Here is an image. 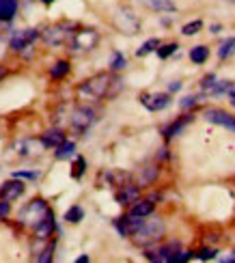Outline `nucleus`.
I'll use <instances>...</instances> for the list:
<instances>
[{"instance_id": "22", "label": "nucleus", "mask_w": 235, "mask_h": 263, "mask_svg": "<svg viewBox=\"0 0 235 263\" xmlns=\"http://www.w3.org/2000/svg\"><path fill=\"white\" fill-rule=\"evenodd\" d=\"M190 59H192V63H196V65L205 63L209 59V50L205 46H196V48L190 50Z\"/></svg>"}, {"instance_id": "24", "label": "nucleus", "mask_w": 235, "mask_h": 263, "mask_svg": "<svg viewBox=\"0 0 235 263\" xmlns=\"http://www.w3.org/2000/svg\"><path fill=\"white\" fill-rule=\"evenodd\" d=\"M74 151H76V145L69 140H65L61 147H57V158L59 160H65V158H71L74 156Z\"/></svg>"}, {"instance_id": "34", "label": "nucleus", "mask_w": 235, "mask_h": 263, "mask_svg": "<svg viewBox=\"0 0 235 263\" xmlns=\"http://www.w3.org/2000/svg\"><path fill=\"white\" fill-rule=\"evenodd\" d=\"M196 257H198V259H203V261H209V259H214V257H216V250H211V248H203Z\"/></svg>"}, {"instance_id": "6", "label": "nucleus", "mask_w": 235, "mask_h": 263, "mask_svg": "<svg viewBox=\"0 0 235 263\" xmlns=\"http://www.w3.org/2000/svg\"><path fill=\"white\" fill-rule=\"evenodd\" d=\"M69 24H59V26H50L43 30V41L48 46H61V43L69 41L74 37V30H69Z\"/></svg>"}, {"instance_id": "29", "label": "nucleus", "mask_w": 235, "mask_h": 263, "mask_svg": "<svg viewBox=\"0 0 235 263\" xmlns=\"http://www.w3.org/2000/svg\"><path fill=\"white\" fill-rule=\"evenodd\" d=\"M110 67H113V69H123V67H125V57H123L121 52H115V57H113V63H110Z\"/></svg>"}, {"instance_id": "10", "label": "nucleus", "mask_w": 235, "mask_h": 263, "mask_svg": "<svg viewBox=\"0 0 235 263\" xmlns=\"http://www.w3.org/2000/svg\"><path fill=\"white\" fill-rule=\"evenodd\" d=\"M140 104L147 108L151 112H158V110H164L166 106L171 104V95L166 93H153V95H140Z\"/></svg>"}, {"instance_id": "42", "label": "nucleus", "mask_w": 235, "mask_h": 263, "mask_svg": "<svg viewBox=\"0 0 235 263\" xmlns=\"http://www.w3.org/2000/svg\"><path fill=\"white\" fill-rule=\"evenodd\" d=\"M227 261H229V263H235V257H229Z\"/></svg>"}, {"instance_id": "15", "label": "nucleus", "mask_w": 235, "mask_h": 263, "mask_svg": "<svg viewBox=\"0 0 235 263\" xmlns=\"http://www.w3.org/2000/svg\"><path fill=\"white\" fill-rule=\"evenodd\" d=\"M52 231H54V212L48 210V214L43 216V220L35 227V235H37L39 239H46V237L52 235Z\"/></svg>"}, {"instance_id": "1", "label": "nucleus", "mask_w": 235, "mask_h": 263, "mask_svg": "<svg viewBox=\"0 0 235 263\" xmlns=\"http://www.w3.org/2000/svg\"><path fill=\"white\" fill-rule=\"evenodd\" d=\"M119 82L117 78H113L110 73H97L93 78H88L86 82L80 84V95L88 97V100H102L106 95H115L117 89H113V84Z\"/></svg>"}, {"instance_id": "14", "label": "nucleus", "mask_w": 235, "mask_h": 263, "mask_svg": "<svg viewBox=\"0 0 235 263\" xmlns=\"http://www.w3.org/2000/svg\"><path fill=\"white\" fill-rule=\"evenodd\" d=\"M233 84L229 80H216V76H207L203 80V91L209 93V95H218V93H225V91H231Z\"/></svg>"}, {"instance_id": "28", "label": "nucleus", "mask_w": 235, "mask_h": 263, "mask_svg": "<svg viewBox=\"0 0 235 263\" xmlns=\"http://www.w3.org/2000/svg\"><path fill=\"white\" fill-rule=\"evenodd\" d=\"M201 28H203V22H201V20H194V22H190V24H186V26L182 28V32H184L186 37H190V35H196Z\"/></svg>"}, {"instance_id": "36", "label": "nucleus", "mask_w": 235, "mask_h": 263, "mask_svg": "<svg viewBox=\"0 0 235 263\" xmlns=\"http://www.w3.org/2000/svg\"><path fill=\"white\" fill-rule=\"evenodd\" d=\"M188 259H192V253H179L177 259H175V263H184V261H188Z\"/></svg>"}, {"instance_id": "33", "label": "nucleus", "mask_w": 235, "mask_h": 263, "mask_svg": "<svg viewBox=\"0 0 235 263\" xmlns=\"http://www.w3.org/2000/svg\"><path fill=\"white\" fill-rule=\"evenodd\" d=\"M11 201H5V199H0V220L3 218H7L9 216V212H11V205H9Z\"/></svg>"}, {"instance_id": "31", "label": "nucleus", "mask_w": 235, "mask_h": 263, "mask_svg": "<svg viewBox=\"0 0 235 263\" xmlns=\"http://www.w3.org/2000/svg\"><path fill=\"white\" fill-rule=\"evenodd\" d=\"M52 253H54V244H50L46 250H43V253L37 257V261H39V263H50V261H52Z\"/></svg>"}, {"instance_id": "30", "label": "nucleus", "mask_w": 235, "mask_h": 263, "mask_svg": "<svg viewBox=\"0 0 235 263\" xmlns=\"http://www.w3.org/2000/svg\"><path fill=\"white\" fill-rule=\"evenodd\" d=\"M175 50H177V43H169V46H162V48H158V57H160V59H166V57H171Z\"/></svg>"}, {"instance_id": "9", "label": "nucleus", "mask_w": 235, "mask_h": 263, "mask_svg": "<svg viewBox=\"0 0 235 263\" xmlns=\"http://www.w3.org/2000/svg\"><path fill=\"white\" fill-rule=\"evenodd\" d=\"M203 117L209 123H216V125L229 127V129L235 132V117H231L227 110H220V108H207V110L203 112Z\"/></svg>"}, {"instance_id": "12", "label": "nucleus", "mask_w": 235, "mask_h": 263, "mask_svg": "<svg viewBox=\"0 0 235 263\" xmlns=\"http://www.w3.org/2000/svg\"><path fill=\"white\" fill-rule=\"evenodd\" d=\"M22 194H24V183L20 181V177H13L11 181L3 183V188H0V199L5 201H15Z\"/></svg>"}, {"instance_id": "21", "label": "nucleus", "mask_w": 235, "mask_h": 263, "mask_svg": "<svg viewBox=\"0 0 235 263\" xmlns=\"http://www.w3.org/2000/svg\"><path fill=\"white\" fill-rule=\"evenodd\" d=\"M188 121H190V117H182V119H177V121H173L169 127L164 129V136H166V138H173V136H177L179 132H182V129L186 127V123H188Z\"/></svg>"}, {"instance_id": "16", "label": "nucleus", "mask_w": 235, "mask_h": 263, "mask_svg": "<svg viewBox=\"0 0 235 263\" xmlns=\"http://www.w3.org/2000/svg\"><path fill=\"white\" fill-rule=\"evenodd\" d=\"M138 188L136 185H123V190L117 192V203L119 205H130V203H136L138 201Z\"/></svg>"}, {"instance_id": "5", "label": "nucleus", "mask_w": 235, "mask_h": 263, "mask_svg": "<svg viewBox=\"0 0 235 263\" xmlns=\"http://www.w3.org/2000/svg\"><path fill=\"white\" fill-rule=\"evenodd\" d=\"M115 24L121 32H125V35H136L140 30V22L136 17V13H132L130 9H121L119 13L115 15Z\"/></svg>"}, {"instance_id": "17", "label": "nucleus", "mask_w": 235, "mask_h": 263, "mask_svg": "<svg viewBox=\"0 0 235 263\" xmlns=\"http://www.w3.org/2000/svg\"><path fill=\"white\" fill-rule=\"evenodd\" d=\"M41 140L46 142V147H50V149H57V147H61L63 142H65V134L61 129H48L46 134L41 136Z\"/></svg>"}, {"instance_id": "27", "label": "nucleus", "mask_w": 235, "mask_h": 263, "mask_svg": "<svg viewBox=\"0 0 235 263\" xmlns=\"http://www.w3.org/2000/svg\"><path fill=\"white\" fill-rule=\"evenodd\" d=\"M67 71H69V63H67V61H59V63L52 67L50 73H52V78H63Z\"/></svg>"}, {"instance_id": "39", "label": "nucleus", "mask_w": 235, "mask_h": 263, "mask_svg": "<svg viewBox=\"0 0 235 263\" xmlns=\"http://www.w3.org/2000/svg\"><path fill=\"white\" fill-rule=\"evenodd\" d=\"M229 95H231V102H233V106H235V89H231Z\"/></svg>"}, {"instance_id": "32", "label": "nucleus", "mask_w": 235, "mask_h": 263, "mask_svg": "<svg viewBox=\"0 0 235 263\" xmlns=\"http://www.w3.org/2000/svg\"><path fill=\"white\" fill-rule=\"evenodd\" d=\"M84 168H86V162H84V158H78V160H76V166H74V177H82Z\"/></svg>"}, {"instance_id": "18", "label": "nucleus", "mask_w": 235, "mask_h": 263, "mask_svg": "<svg viewBox=\"0 0 235 263\" xmlns=\"http://www.w3.org/2000/svg\"><path fill=\"white\" fill-rule=\"evenodd\" d=\"M140 3L151 11H175L177 9L173 0H140Z\"/></svg>"}, {"instance_id": "23", "label": "nucleus", "mask_w": 235, "mask_h": 263, "mask_svg": "<svg viewBox=\"0 0 235 263\" xmlns=\"http://www.w3.org/2000/svg\"><path fill=\"white\" fill-rule=\"evenodd\" d=\"M231 54H235V37H229L227 41H222V46H220V50H218V57L225 61V59H229Z\"/></svg>"}, {"instance_id": "11", "label": "nucleus", "mask_w": 235, "mask_h": 263, "mask_svg": "<svg viewBox=\"0 0 235 263\" xmlns=\"http://www.w3.org/2000/svg\"><path fill=\"white\" fill-rule=\"evenodd\" d=\"M179 253H182V244H179V242H171V244H166V246L158 248V253H149L147 257H149L151 261L166 263V261H175Z\"/></svg>"}, {"instance_id": "7", "label": "nucleus", "mask_w": 235, "mask_h": 263, "mask_svg": "<svg viewBox=\"0 0 235 263\" xmlns=\"http://www.w3.org/2000/svg\"><path fill=\"white\" fill-rule=\"evenodd\" d=\"M37 37H39V30H35V28H22V30H17L13 35V39H11V48H13L15 52H22V50L30 48Z\"/></svg>"}, {"instance_id": "35", "label": "nucleus", "mask_w": 235, "mask_h": 263, "mask_svg": "<svg viewBox=\"0 0 235 263\" xmlns=\"http://www.w3.org/2000/svg\"><path fill=\"white\" fill-rule=\"evenodd\" d=\"M194 104H196V97L194 95H188V97H184L182 108H190V106H194Z\"/></svg>"}, {"instance_id": "26", "label": "nucleus", "mask_w": 235, "mask_h": 263, "mask_svg": "<svg viewBox=\"0 0 235 263\" xmlns=\"http://www.w3.org/2000/svg\"><path fill=\"white\" fill-rule=\"evenodd\" d=\"M160 46V41L158 39H149V41H144L142 46L136 50V57H144V54H149V52H153L155 48Z\"/></svg>"}, {"instance_id": "25", "label": "nucleus", "mask_w": 235, "mask_h": 263, "mask_svg": "<svg viewBox=\"0 0 235 263\" xmlns=\"http://www.w3.org/2000/svg\"><path fill=\"white\" fill-rule=\"evenodd\" d=\"M82 218H84L82 207H71V210H67V214H65V220L67 222H74V224H78Z\"/></svg>"}, {"instance_id": "40", "label": "nucleus", "mask_w": 235, "mask_h": 263, "mask_svg": "<svg viewBox=\"0 0 235 263\" xmlns=\"http://www.w3.org/2000/svg\"><path fill=\"white\" fill-rule=\"evenodd\" d=\"M41 3H43V5H52V3H54V0H41Z\"/></svg>"}, {"instance_id": "4", "label": "nucleus", "mask_w": 235, "mask_h": 263, "mask_svg": "<svg viewBox=\"0 0 235 263\" xmlns=\"http://www.w3.org/2000/svg\"><path fill=\"white\" fill-rule=\"evenodd\" d=\"M97 41H99V35H97V30L93 28H82V30H76L74 32V37L69 39L71 43V48L76 52H86V50H93L97 46Z\"/></svg>"}, {"instance_id": "13", "label": "nucleus", "mask_w": 235, "mask_h": 263, "mask_svg": "<svg viewBox=\"0 0 235 263\" xmlns=\"http://www.w3.org/2000/svg\"><path fill=\"white\" fill-rule=\"evenodd\" d=\"M17 153L20 156H24V158H35L39 156V153L46 149V142L43 140H37V138H28V140H22L20 145H17Z\"/></svg>"}, {"instance_id": "19", "label": "nucleus", "mask_w": 235, "mask_h": 263, "mask_svg": "<svg viewBox=\"0 0 235 263\" xmlns=\"http://www.w3.org/2000/svg\"><path fill=\"white\" fill-rule=\"evenodd\" d=\"M17 13V0H0V20H11Z\"/></svg>"}, {"instance_id": "2", "label": "nucleus", "mask_w": 235, "mask_h": 263, "mask_svg": "<svg viewBox=\"0 0 235 263\" xmlns=\"http://www.w3.org/2000/svg\"><path fill=\"white\" fill-rule=\"evenodd\" d=\"M164 222L160 220V218H151V220H144L140 224V229L136 233L132 235L134 239V244H138V246H149V244H155L158 239L164 235Z\"/></svg>"}, {"instance_id": "41", "label": "nucleus", "mask_w": 235, "mask_h": 263, "mask_svg": "<svg viewBox=\"0 0 235 263\" xmlns=\"http://www.w3.org/2000/svg\"><path fill=\"white\" fill-rule=\"evenodd\" d=\"M3 76H5V69H3V67H0V80H3Z\"/></svg>"}, {"instance_id": "8", "label": "nucleus", "mask_w": 235, "mask_h": 263, "mask_svg": "<svg viewBox=\"0 0 235 263\" xmlns=\"http://www.w3.org/2000/svg\"><path fill=\"white\" fill-rule=\"evenodd\" d=\"M93 123H95V112L91 110V108L82 106V108H76V110L71 112V125H74L78 132L88 129Z\"/></svg>"}, {"instance_id": "43", "label": "nucleus", "mask_w": 235, "mask_h": 263, "mask_svg": "<svg viewBox=\"0 0 235 263\" xmlns=\"http://www.w3.org/2000/svg\"><path fill=\"white\" fill-rule=\"evenodd\" d=\"M231 3H235V0H231Z\"/></svg>"}, {"instance_id": "20", "label": "nucleus", "mask_w": 235, "mask_h": 263, "mask_svg": "<svg viewBox=\"0 0 235 263\" xmlns=\"http://www.w3.org/2000/svg\"><path fill=\"white\" fill-rule=\"evenodd\" d=\"M134 216H142V218H147L153 214V201H136L132 205V212Z\"/></svg>"}, {"instance_id": "37", "label": "nucleus", "mask_w": 235, "mask_h": 263, "mask_svg": "<svg viewBox=\"0 0 235 263\" xmlns=\"http://www.w3.org/2000/svg\"><path fill=\"white\" fill-rule=\"evenodd\" d=\"M179 89H182V82H179V80L171 82V86H169V91H171V93H175V91H179Z\"/></svg>"}, {"instance_id": "38", "label": "nucleus", "mask_w": 235, "mask_h": 263, "mask_svg": "<svg viewBox=\"0 0 235 263\" xmlns=\"http://www.w3.org/2000/svg\"><path fill=\"white\" fill-rule=\"evenodd\" d=\"M86 261H88L86 255H82V257H78V259H76V263H86Z\"/></svg>"}, {"instance_id": "3", "label": "nucleus", "mask_w": 235, "mask_h": 263, "mask_svg": "<svg viewBox=\"0 0 235 263\" xmlns=\"http://www.w3.org/2000/svg\"><path fill=\"white\" fill-rule=\"evenodd\" d=\"M48 214V205H46V201H41V199H37V201H30L24 210L20 212V216H17V220L22 222V224H26V227H32L35 229L41 220H43V216Z\"/></svg>"}]
</instances>
